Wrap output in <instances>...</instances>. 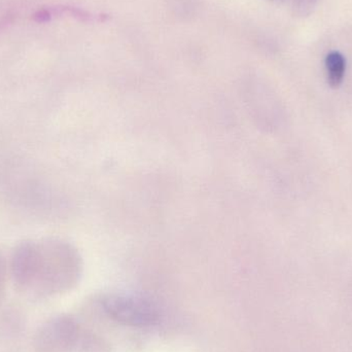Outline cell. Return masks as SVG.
Returning a JSON list of instances; mask_svg holds the SVG:
<instances>
[{
	"mask_svg": "<svg viewBox=\"0 0 352 352\" xmlns=\"http://www.w3.org/2000/svg\"><path fill=\"white\" fill-rule=\"evenodd\" d=\"M41 267L32 293L38 297L63 295L76 287L82 275L78 250L63 240H38Z\"/></svg>",
	"mask_w": 352,
	"mask_h": 352,
	"instance_id": "cell-1",
	"label": "cell"
},
{
	"mask_svg": "<svg viewBox=\"0 0 352 352\" xmlns=\"http://www.w3.org/2000/svg\"><path fill=\"white\" fill-rule=\"evenodd\" d=\"M101 306L113 322L130 328H148L159 322L158 308L142 296H109L101 302Z\"/></svg>",
	"mask_w": 352,
	"mask_h": 352,
	"instance_id": "cell-2",
	"label": "cell"
},
{
	"mask_svg": "<svg viewBox=\"0 0 352 352\" xmlns=\"http://www.w3.org/2000/svg\"><path fill=\"white\" fill-rule=\"evenodd\" d=\"M82 331L76 318L67 314L43 322L32 340L33 352H74L78 351Z\"/></svg>",
	"mask_w": 352,
	"mask_h": 352,
	"instance_id": "cell-3",
	"label": "cell"
},
{
	"mask_svg": "<svg viewBox=\"0 0 352 352\" xmlns=\"http://www.w3.org/2000/svg\"><path fill=\"white\" fill-rule=\"evenodd\" d=\"M41 267L38 240H24L14 248L10 260V274L16 289L32 293Z\"/></svg>",
	"mask_w": 352,
	"mask_h": 352,
	"instance_id": "cell-4",
	"label": "cell"
},
{
	"mask_svg": "<svg viewBox=\"0 0 352 352\" xmlns=\"http://www.w3.org/2000/svg\"><path fill=\"white\" fill-rule=\"evenodd\" d=\"M26 318L20 308L0 311V352H23Z\"/></svg>",
	"mask_w": 352,
	"mask_h": 352,
	"instance_id": "cell-5",
	"label": "cell"
},
{
	"mask_svg": "<svg viewBox=\"0 0 352 352\" xmlns=\"http://www.w3.org/2000/svg\"><path fill=\"white\" fill-rule=\"evenodd\" d=\"M326 68L329 84L332 88H339L342 84L346 69V61L342 54L339 52L329 54L326 58Z\"/></svg>",
	"mask_w": 352,
	"mask_h": 352,
	"instance_id": "cell-6",
	"label": "cell"
},
{
	"mask_svg": "<svg viewBox=\"0 0 352 352\" xmlns=\"http://www.w3.org/2000/svg\"><path fill=\"white\" fill-rule=\"evenodd\" d=\"M318 0H294V10L298 16H307L314 12Z\"/></svg>",
	"mask_w": 352,
	"mask_h": 352,
	"instance_id": "cell-7",
	"label": "cell"
},
{
	"mask_svg": "<svg viewBox=\"0 0 352 352\" xmlns=\"http://www.w3.org/2000/svg\"><path fill=\"white\" fill-rule=\"evenodd\" d=\"M8 273H10V263L0 254V295L4 296Z\"/></svg>",
	"mask_w": 352,
	"mask_h": 352,
	"instance_id": "cell-8",
	"label": "cell"
},
{
	"mask_svg": "<svg viewBox=\"0 0 352 352\" xmlns=\"http://www.w3.org/2000/svg\"><path fill=\"white\" fill-rule=\"evenodd\" d=\"M270 1L274 2V3H280L283 0H270Z\"/></svg>",
	"mask_w": 352,
	"mask_h": 352,
	"instance_id": "cell-9",
	"label": "cell"
},
{
	"mask_svg": "<svg viewBox=\"0 0 352 352\" xmlns=\"http://www.w3.org/2000/svg\"><path fill=\"white\" fill-rule=\"evenodd\" d=\"M3 295H0V304H1L2 300H3Z\"/></svg>",
	"mask_w": 352,
	"mask_h": 352,
	"instance_id": "cell-10",
	"label": "cell"
}]
</instances>
